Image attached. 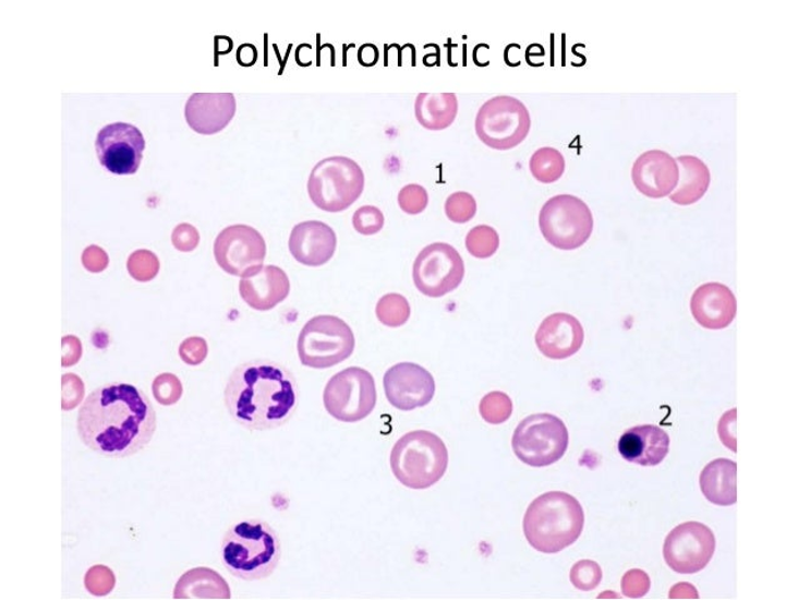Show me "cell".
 I'll use <instances>...</instances> for the list:
<instances>
[{
    "instance_id": "cell-1",
    "label": "cell",
    "mask_w": 798,
    "mask_h": 600,
    "mask_svg": "<svg viewBox=\"0 0 798 600\" xmlns=\"http://www.w3.org/2000/svg\"><path fill=\"white\" fill-rule=\"evenodd\" d=\"M76 430L92 452L110 459L129 458L152 442L157 413L141 388L124 383L106 384L84 400Z\"/></svg>"
},
{
    "instance_id": "cell-2",
    "label": "cell",
    "mask_w": 798,
    "mask_h": 600,
    "mask_svg": "<svg viewBox=\"0 0 798 600\" xmlns=\"http://www.w3.org/2000/svg\"><path fill=\"white\" fill-rule=\"evenodd\" d=\"M300 387L290 370L269 360L237 367L225 392L229 416L250 431L282 427L299 407Z\"/></svg>"
},
{
    "instance_id": "cell-3",
    "label": "cell",
    "mask_w": 798,
    "mask_h": 600,
    "mask_svg": "<svg viewBox=\"0 0 798 600\" xmlns=\"http://www.w3.org/2000/svg\"><path fill=\"white\" fill-rule=\"evenodd\" d=\"M584 512L577 499L564 492H549L534 499L525 512L523 531L533 549L556 554L579 540Z\"/></svg>"
},
{
    "instance_id": "cell-4",
    "label": "cell",
    "mask_w": 798,
    "mask_h": 600,
    "mask_svg": "<svg viewBox=\"0 0 798 600\" xmlns=\"http://www.w3.org/2000/svg\"><path fill=\"white\" fill-rule=\"evenodd\" d=\"M281 556V539L267 521L242 520L229 528L223 538V565L233 577L245 581L270 577Z\"/></svg>"
},
{
    "instance_id": "cell-5",
    "label": "cell",
    "mask_w": 798,
    "mask_h": 600,
    "mask_svg": "<svg viewBox=\"0 0 798 600\" xmlns=\"http://www.w3.org/2000/svg\"><path fill=\"white\" fill-rule=\"evenodd\" d=\"M390 467L399 483L404 487L428 489L446 475L447 446L443 439L431 431H411L394 446Z\"/></svg>"
},
{
    "instance_id": "cell-6",
    "label": "cell",
    "mask_w": 798,
    "mask_h": 600,
    "mask_svg": "<svg viewBox=\"0 0 798 600\" xmlns=\"http://www.w3.org/2000/svg\"><path fill=\"white\" fill-rule=\"evenodd\" d=\"M307 188L311 201L319 209L342 213L361 197L364 173L350 157H328L313 167Z\"/></svg>"
},
{
    "instance_id": "cell-7",
    "label": "cell",
    "mask_w": 798,
    "mask_h": 600,
    "mask_svg": "<svg viewBox=\"0 0 798 600\" xmlns=\"http://www.w3.org/2000/svg\"><path fill=\"white\" fill-rule=\"evenodd\" d=\"M354 346L352 328L346 321L332 315H319L303 326L297 349L302 365L328 369L350 358Z\"/></svg>"
},
{
    "instance_id": "cell-8",
    "label": "cell",
    "mask_w": 798,
    "mask_h": 600,
    "mask_svg": "<svg viewBox=\"0 0 798 600\" xmlns=\"http://www.w3.org/2000/svg\"><path fill=\"white\" fill-rule=\"evenodd\" d=\"M570 435L565 422L552 413H534L515 430L513 452L518 459L533 468L548 467L564 458Z\"/></svg>"
},
{
    "instance_id": "cell-9",
    "label": "cell",
    "mask_w": 798,
    "mask_h": 600,
    "mask_svg": "<svg viewBox=\"0 0 798 600\" xmlns=\"http://www.w3.org/2000/svg\"><path fill=\"white\" fill-rule=\"evenodd\" d=\"M539 224L543 238L563 251L582 248L593 231L590 207L572 194H558L549 199L541 209Z\"/></svg>"
},
{
    "instance_id": "cell-10",
    "label": "cell",
    "mask_w": 798,
    "mask_h": 600,
    "mask_svg": "<svg viewBox=\"0 0 798 600\" xmlns=\"http://www.w3.org/2000/svg\"><path fill=\"white\" fill-rule=\"evenodd\" d=\"M531 115L522 100L512 96H497L487 100L475 117V132L486 146L508 151L529 136Z\"/></svg>"
},
{
    "instance_id": "cell-11",
    "label": "cell",
    "mask_w": 798,
    "mask_h": 600,
    "mask_svg": "<svg viewBox=\"0 0 798 600\" xmlns=\"http://www.w3.org/2000/svg\"><path fill=\"white\" fill-rule=\"evenodd\" d=\"M325 408L338 421L356 422L375 410V379L362 368H348L330 377L324 393Z\"/></svg>"
},
{
    "instance_id": "cell-12",
    "label": "cell",
    "mask_w": 798,
    "mask_h": 600,
    "mask_svg": "<svg viewBox=\"0 0 798 600\" xmlns=\"http://www.w3.org/2000/svg\"><path fill=\"white\" fill-rule=\"evenodd\" d=\"M464 278V262L451 244L436 242L424 248L413 264V281L428 298H443L460 286Z\"/></svg>"
},
{
    "instance_id": "cell-13",
    "label": "cell",
    "mask_w": 798,
    "mask_h": 600,
    "mask_svg": "<svg viewBox=\"0 0 798 600\" xmlns=\"http://www.w3.org/2000/svg\"><path fill=\"white\" fill-rule=\"evenodd\" d=\"M267 256V244L263 236L247 225L225 228L215 241V257L225 273L247 277L263 267Z\"/></svg>"
},
{
    "instance_id": "cell-14",
    "label": "cell",
    "mask_w": 798,
    "mask_h": 600,
    "mask_svg": "<svg viewBox=\"0 0 798 600\" xmlns=\"http://www.w3.org/2000/svg\"><path fill=\"white\" fill-rule=\"evenodd\" d=\"M716 551L713 531L699 521H687L669 531L665 562L676 573L694 574L706 568Z\"/></svg>"
},
{
    "instance_id": "cell-15",
    "label": "cell",
    "mask_w": 798,
    "mask_h": 600,
    "mask_svg": "<svg viewBox=\"0 0 798 600\" xmlns=\"http://www.w3.org/2000/svg\"><path fill=\"white\" fill-rule=\"evenodd\" d=\"M99 164L107 171L119 176L137 173L142 164L146 140L138 127L116 122L104 127L96 141Z\"/></svg>"
},
{
    "instance_id": "cell-16",
    "label": "cell",
    "mask_w": 798,
    "mask_h": 600,
    "mask_svg": "<svg viewBox=\"0 0 798 600\" xmlns=\"http://www.w3.org/2000/svg\"><path fill=\"white\" fill-rule=\"evenodd\" d=\"M384 386L389 404L401 411L426 407L436 394V382L430 371L413 362L388 369Z\"/></svg>"
},
{
    "instance_id": "cell-17",
    "label": "cell",
    "mask_w": 798,
    "mask_h": 600,
    "mask_svg": "<svg viewBox=\"0 0 798 600\" xmlns=\"http://www.w3.org/2000/svg\"><path fill=\"white\" fill-rule=\"evenodd\" d=\"M678 176L676 158L660 149L644 152L632 167L636 189L650 199L669 196L677 188Z\"/></svg>"
},
{
    "instance_id": "cell-18",
    "label": "cell",
    "mask_w": 798,
    "mask_h": 600,
    "mask_svg": "<svg viewBox=\"0 0 798 600\" xmlns=\"http://www.w3.org/2000/svg\"><path fill=\"white\" fill-rule=\"evenodd\" d=\"M235 111L233 93H194L186 100L184 116L194 132L211 136L231 123Z\"/></svg>"
},
{
    "instance_id": "cell-19",
    "label": "cell",
    "mask_w": 798,
    "mask_h": 600,
    "mask_svg": "<svg viewBox=\"0 0 798 600\" xmlns=\"http://www.w3.org/2000/svg\"><path fill=\"white\" fill-rule=\"evenodd\" d=\"M583 341L584 332L580 321L565 312L543 320L536 334L539 350L552 360L573 357L581 350Z\"/></svg>"
},
{
    "instance_id": "cell-20",
    "label": "cell",
    "mask_w": 798,
    "mask_h": 600,
    "mask_svg": "<svg viewBox=\"0 0 798 600\" xmlns=\"http://www.w3.org/2000/svg\"><path fill=\"white\" fill-rule=\"evenodd\" d=\"M288 247L300 264L324 266L335 256L337 236L334 228L325 223L304 221L293 227Z\"/></svg>"
},
{
    "instance_id": "cell-21",
    "label": "cell",
    "mask_w": 798,
    "mask_h": 600,
    "mask_svg": "<svg viewBox=\"0 0 798 600\" xmlns=\"http://www.w3.org/2000/svg\"><path fill=\"white\" fill-rule=\"evenodd\" d=\"M691 312L702 327L723 329L733 324L737 314V301L728 286L720 283L703 284L692 295Z\"/></svg>"
},
{
    "instance_id": "cell-22",
    "label": "cell",
    "mask_w": 798,
    "mask_h": 600,
    "mask_svg": "<svg viewBox=\"0 0 798 600\" xmlns=\"http://www.w3.org/2000/svg\"><path fill=\"white\" fill-rule=\"evenodd\" d=\"M290 291V278L281 267L274 265L261 267L258 272L242 277L240 283L241 298L257 311L275 309L288 298Z\"/></svg>"
},
{
    "instance_id": "cell-23",
    "label": "cell",
    "mask_w": 798,
    "mask_h": 600,
    "mask_svg": "<svg viewBox=\"0 0 798 600\" xmlns=\"http://www.w3.org/2000/svg\"><path fill=\"white\" fill-rule=\"evenodd\" d=\"M669 436L656 425H639L619 437L618 452L622 458L641 467H656L669 452Z\"/></svg>"
},
{
    "instance_id": "cell-24",
    "label": "cell",
    "mask_w": 798,
    "mask_h": 600,
    "mask_svg": "<svg viewBox=\"0 0 798 600\" xmlns=\"http://www.w3.org/2000/svg\"><path fill=\"white\" fill-rule=\"evenodd\" d=\"M701 492L712 504L729 506L737 503V464L716 459L704 467L700 476Z\"/></svg>"
},
{
    "instance_id": "cell-25",
    "label": "cell",
    "mask_w": 798,
    "mask_h": 600,
    "mask_svg": "<svg viewBox=\"0 0 798 600\" xmlns=\"http://www.w3.org/2000/svg\"><path fill=\"white\" fill-rule=\"evenodd\" d=\"M676 160L680 176L677 188L669 194V200L680 206L694 205L710 189L709 167L696 156H680Z\"/></svg>"
},
{
    "instance_id": "cell-26",
    "label": "cell",
    "mask_w": 798,
    "mask_h": 600,
    "mask_svg": "<svg viewBox=\"0 0 798 600\" xmlns=\"http://www.w3.org/2000/svg\"><path fill=\"white\" fill-rule=\"evenodd\" d=\"M231 588L216 571L200 566L178 579L174 599H229Z\"/></svg>"
},
{
    "instance_id": "cell-27",
    "label": "cell",
    "mask_w": 798,
    "mask_h": 600,
    "mask_svg": "<svg viewBox=\"0 0 798 600\" xmlns=\"http://www.w3.org/2000/svg\"><path fill=\"white\" fill-rule=\"evenodd\" d=\"M415 118L424 129L443 131L451 125L458 113L455 93H420L414 104Z\"/></svg>"
},
{
    "instance_id": "cell-28",
    "label": "cell",
    "mask_w": 798,
    "mask_h": 600,
    "mask_svg": "<svg viewBox=\"0 0 798 600\" xmlns=\"http://www.w3.org/2000/svg\"><path fill=\"white\" fill-rule=\"evenodd\" d=\"M565 168V157L556 148L542 147L530 159L531 173L541 183L557 182L564 176Z\"/></svg>"
},
{
    "instance_id": "cell-29",
    "label": "cell",
    "mask_w": 798,
    "mask_h": 600,
    "mask_svg": "<svg viewBox=\"0 0 798 600\" xmlns=\"http://www.w3.org/2000/svg\"><path fill=\"white\" fill-rule=\"evenodd\" d=\"M376 315L388 327L403 326L411 316L410 302L402 295L387 293L379 299Z\"/></svg>"
},
{
    "instance_id": "cell-30",
    "label": "cell",
    "mask_w": 798,
    "mask_h": 600,
    "mask_svg": "<svg viewBox=\"0 0 798 600\" xmlns=\"http://www.w3.org/2000/svg\"><path fill=\"white\" fill-rule=\"evenodd\" d=\"M467 251L473 257L489 259L499 248V235L494 227L480 225L472 228L466 238Z\"/></svg>"
},
{
    "instance_id": "cell-31",
    "label": "cell",
    "mask_w": 798,
    "mask_h": 600,
    "mask_svg": "<svg viewBox=\"0 0 798 600\" xmlns=\"http://www.w3.org/2000/svg\"><path fill=\"white\" fill-rule=\"evenodd\" d=\"M513 412L511 397L505 393L492 392L483 397L480 404V413L488 424H504Z\"/></svg>"
},
{
    "instance_id": "cell-32",
    "label": "cell",
    "mask_w": 798,
    "mask_h": 600,
    "mask_svg": "<svg viewBox=\"0 0 798 600\" xmlns=\"http://www.w3.org/2000/svg\"><path fill=\"white\" fill-rule=\"evenodd\" d=\"M126 268L135 281L149 283L159 273V259L149 250H137L126 261Z\"/></svg>"
},
{
    "instance_id": "cell-33",
    "label": "cell",
    "mask_w": 798,
    "mask_h": 600,
    "mask_svg": "<svg viewBox=\"0 0 798 600\" xmlns=\"http://www.w3.org/2000/svg\"><path fill=\"white\" fill-rule=\"evenodd\" d=\"M446 215L455 224H467L477 214V202L469 192H455L446 201Z\"/></svg>"
},
{
    "instance_id": "cell-34",
    "label": "cell",
    "mask_w": 798,
    "mask_h": 600,
    "mask_svg": "<svg viewBox=\"0 0 798 600\" xmlns=\"http://www.w3.org/2000/svg\"><path fill=\"white\" fill-rule=\"evenodd\" d=\"M155 399L165 407H171L181 400L183 395V385L181 380L174 374L165 373L155 379L152 386Z\"/></svg>"
},
{
    "instance_id": "cell-35",
    "label": "cell",
    "mask_w": 798,
    "mask_h": 600,
    "mask_svg": "<svg viewBox=\"0 0 798 600\" xmlns=\"http://www.w3.org/2000/svg\"><path fill=\"white\" fill-rule=\"evenodd\" d=\"M116 576L112 569L107 565H93L84 577V586L90 595L96 597H105L112 593L116 587Z\"/></svg>"
},
{
    "instance_id": "cell-36",
    "label": "cell",
    "mask_w": 798,
    "mask_h": 600,
    "mask_svg": "<svg viewBox=\"0 0 798 600\" xmlns=\"http://www.w3.org/2000/svg\"><path fill=\"white\" fill-rule=\"evenodd\" d=\"M572 585L580 590L590 591L596 589L602 580L601 566L593 561H580L571 569Z\"/></svg>"
},
{
    "instance_id": "cell-37",
    "label": "cell",
    "mask_w": 798,
    "mask_h": 600,
    "mask_svg": "<svg viewBox=\"0 0 798 600\" xmlns=\"http://www.w3.org/2000/svg\"><path fill=\"white\" fill-rule=\"evenodd\" d=\"M428 192L421 184H407L399 191L398 205L403 213L420 215L428 206Z\"/></svg>"
},
{
    "instance_id": "cell-38",
    "label": "cell",
    "mask_w": 798,
    "mask_h": 600,
    "mask_svg": "<svg viewBox=\"0 0 798 600\" xmlns=\"http://www.w3.org/2000/svg\"><path fill=\"white\" fill-rule=\"evenodd\" d=\"M354 230L364 236L376 235L385 226V216L376 206H363L353 215Z\"/></svg>"
},
{
    "instance_id": "cell-39",
    "label": "cell",
    "mask_w": 798,
    "mask_h": 600,
    "mask_svg": "<svg viewBox=\"0 0 798 600\" xmlns=\"http://www.w3.org/2000/svg\"><path fill=\"white\" fill-rule=\"evenodd\" d=\"M622 593L628 598H642L646 596L651 588V579L646 572L641 569H631L627 572L621 581Z\"/></svg>"
},
{
    "instance_id": "cell-40",
    "label": "cell",
    "mask_w": 798,
    "mask_h": 600,
    "mask_svg": "<svg viewBox=\"0 0 798 600\" xmlns=\"http://www.w3.org/2000/svg\"><path fill=\"white\" fill-rule=\"evenodd\" d=\"M180 357L186 365H201L208 357V344L203 337L192 336L180 346Z\"/></svg>"
},
{
    "instance_id": "cell-41",
    "label": "cell",
    "mask_w": 798,
    "mask_h": 600,
    "mask_svg": "<svg viewBox=\"0 0 798 600\" xmlns=\"http://www.w3.org/2000/svg\"><path fill=\"white\" fill-rule=\"evenodd\" d=\"M63 394H62V407L64 411L73 410L83 401L84 394H86V387L82 382V379L75 374H65L62 379Z\"/></svg>"
},
{
    "instance_id": "cell-42",
    "label": "cell",
    "mask_w": 798,
    "mask_h": 600,
    "mask_svg": "<svg viewBox=\"0 0 798 600\" xmlns=\"http://www.w3.org/2000/svg\"><path fill=\"white\" fill-rule=\"evenodd\" d=\"M201 236L194 226L190 224L178 225L172 233L173 247L181 252H192L198 248Z\"/></svg>"
},
{
    "instance_id": "cell-43",
    "label": "cell",
    "mask_w": 798,
    "mask_h": 600,
    "mask_svg": "<svg viewBox=\"0 0 798 600\" xmlns=\"http://www.w3.org/2000/svg\"><path fill=\"white\" fill-rule=\"evenodd\" d=\"M82 264L87 272L92 274H100L108 267L109 257L104 249L96 247V244H92V247L84 250Z\"/></svg>"
},
{
    "instance_id": "cell-44",
    "label": "cell",
    "mask_w": 798,
    "mask_h": 600,
    "mask_svg": "<svg viewBox=\"0 0 798 600\" xmlns=\"http://www.w3.org/2000/svg\"><path fill=\"white\" fill-rule=\"evenodd\" d=\"M736 409L727 411L723 418H721L718 424V435L724 445L732 449L734 453L737 452L736 447Z\"/></svg>"
},
{
    "instance_id": "cell-45",
    "label": "cell",
    "mask_w": 798,
    "mask_h": 600,
    "mask_svg": "<svg viewBox=\"0 0 798 600\" xmlns=\"http://www.w3.org/2000/svg\"><path fill=\"white\" fill-rule=\"evenodd\" d=\"M63 368L73 367L82 358L83 348L78 337L68 335L63 337Z\"/></svg>"
},
{
    "instance_id": "cell-46",
    "label": "cell",
    "mask_w": 798,
    "mask_h": 600,
    "mask_svg": "<svg viewBox=\"0 0 798 600\" xmlns=\"http://www.w3.org/2000/svg\"><path fill=\"white\" fill-rule=\"evenodd\" d=\"M258 58L257 48L253 45H242L237 50V62L243 67L256 64Z\"/></svg>"
},
{
    "instance_id": "cell-47",
    "label": "cell",
    "mask_w": 798,
    "mask_h": 600,
    "mask_svg": "<svg viewBox=\"0 0 798 600\" xmlns=\"http://www.w3.org/2000/svg\"><path fill=\"white\" fill-rule=\"evenodd\" d=\"M379 50L375 45H363L359 50V62L364 67H372L378 62Z\"/></svg>"
},
{
    "instance_id": "cell-48",
    "label": "cell",
    "mask_w": 798,
    "mask_h": 600,
    "mask_svg": "<svg viewBox=\"0 0 798 600\" xmlns=\"http://www.w3.org/2000/svg\"><path fill=\"white\" fill-rule=\"evenodd\" d=\"M232 47H233V41L231 38H228V37H217L216 38L217 55L229 53V52H231Z\"/></svg>"
}]
</instances>
